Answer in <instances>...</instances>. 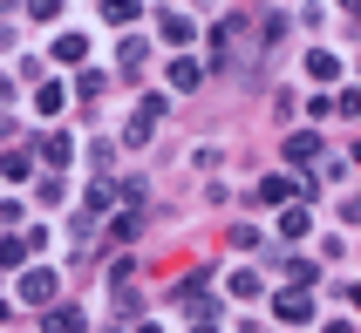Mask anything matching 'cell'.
I'll return each mask as SVG.
<instances>
[{
	"label": "cell",
	"mask_w": 361,
	"mask_h": 333,
	"mask_svg": "<svg viewBox=\"0 0 361 333\" xmlns=\"http://www.w3.org/2000/svg\"><path fill=\"white\" fill-rule=\"evenodd\" d=\"M20 299H27V306H41V299H55V272H48V265H35V272L20 279Z\"/></svg>",
	"instance_id": "cell-1"
},
{
	"label": "cell",
	"mask_w": 361,
	"mask_h": 333,
	"mask_svg": "<svg viewBox=\"0 0 361 333\" xmlns=\"http://www.w3.org/2000/svg\"><path fill=\"white\" fill-rule=\"evenodd\" d=\"M27 7H35V20H55L61 14V0H27Z\"/></svg>",
	"instance_id": "cell-2"
}]
</instances>
